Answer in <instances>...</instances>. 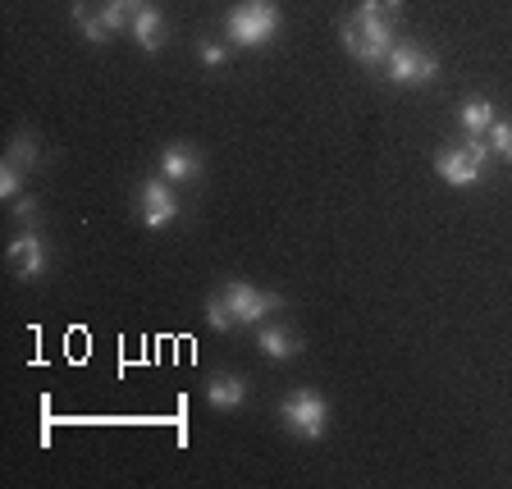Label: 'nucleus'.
I'll use <instances>...</instances> for the list:
<instances>
[{
	"mask_svg": "<svg viewBox=\"0 0 512 489\" xmlns=\"http://www.w3.org/2000/svg\"><path fill=\"white\" fill-rule=\"evenodd\" d=\"M494 106L490 101H485V96H467V101H462V128H467L471 138H485V133H490L494 128Z\"/></svg>",
	"mask_w": 512,
	"mask_h": 489,
	"instance_id": "15",
	"label": "nucleus"
},
{
	"mask_svg": "<svg viewBox=\"0 0 512 489\" xmlns=\"http://www.w3.org/2000/svg\"><path fill=\"white\" fill-rule=\"evenodd\" d=\"M5 266L14 279H42L46 275V243L37 229H19L14 243L5 247Z\"/></svg>",
	"mask_w": 512,
	"mask_h": 489,
	"instance_id": "9",
	"label": "nucleus"
},
{
	"mask_svg": "<svg viewBox=\"0 0 512 489\" xmlns=\"http://www.w3.org/2000/svg\"><path fill=\"white\" fill-rule=\"evenodd\" d=\"M206 403L211 407H220V412H238V407L247 403V380L243 375H211L206 380Z\"/></svg>",
	"mask_w": 512,
	"mask_h": 489,
	"instance_id": "12",
	"label": "nucleus"
},
{
	"mask_svg": "<svg viewBox=\"0 0 512 489\" xmlns=\"http://www.w3.org/2000/svg\"><path fill=\"white\" fill-rule=\"evenodd\" d=\"M380 69L394 87H426V83H435L439 60H435V51H426L421 42H403V37H398V46L384 55Z\"/></svg>",
	"mask_w": 512,
	"mask_h": 489,
	"instance_id": "4",
	"label": "nucleus"
},
{
	"mask_svg": "<svg viewBox=\"0 0 512 489\" xmlns=\"http://www.w3.org/2000/svg\"><path fill=\"white\" fill-rule=\"evenodd\" d=\"M23 179H28V174L19 170V165H10V160H0V197H19L23 192Z\"/></svg>",
	"mask_w": 512,
	"mask_h": 489,
	"instance_id": "18",
	"label": "nucleus"
},
{
	"mask_svg": "<svg viewBox=\"0 0 512 489\" xmlns=\"http://www.w3.org/2000/svg\"><path fill=\"white\" fill-rule=\"evenodd\" d=\"M138 220L147 224V229H170L174 220H179V192L170 188V179H147L138 188Z\"/></svg>",
	"mask_w": 512,
	"mask_h": 489,
	"instance_id": "7",
	"label": "nucleus"
},
{
	"mask_svg": "<svg viewBox=\"0 0 512 489\" xmlns=\"http://www.w3.org/2000/svg\"><path fill=\"white\" fill-rule=\"evenodd\" d=\"M160 179L170 183H197L202 179V151L192 142H170L160 151Z\"/></svg>",
	"mask_w": 512,
	"mask_h": 489,
	"instance_id": "10",
	"label": "nucleus"
},
{
	"mask_svg": "<svg viewBox=\"0 0 512 489\" xmlns=\"http://www.w3.org/2000/svg\"><path fill=\"white\" fill-rule=\"evenodd\" d=\"M14 220H19L23 229H32V224H37V197L19 192V197H14Z\"/></svg>",
	"mask_w": 512,
	"mask_h": 489,
	"instance_id": "20",
	"label": "nucleus"
},
{
	"mask_svg": "<svg viewBox=\"0 0 512 489\" xmlns=\"http://www.w3.org/2000/svg\"><path fill=\"white\" fill-rule=\"evenodd\" d=\"M110 5H115V10L124 14L128 23H133V19H138V14H142V10H147V5H151V0H110Z\"/></svg>",
	"mask_w": 512,
	"mask_h": 489,
	"instance_id": "21",
	"label": "nucleus"
},
{
	"mask_svg": "<svg viewBox=\"0 0 512 489\" xmlns=\"http://www.w3.org/2000/svg\"><path fill=\"white\" fill-rule=\"evenodd\" d=\"M256 348L266 352V357H275V362H293V357H302V334L293 330V325H270V320H261Z\"/></svg>",
	"mask_w": 512,
	"mask_h": 489,
	"instance_id": "11",
	"label": "nucleus"
},
{
	"mask_svg": "<svg viewBox=\"0 0 512 489\" xmlns=\"http://www.w3.org/2000/svg\"><path fill=\"white\" fill-rule=\"evenodd\" d=\"M490 142L485 138H462V142H444V147L435 151V174L444 183H453V188H467V183H476L480 174L490 170Z\"/></svg>",
	"mask_w": 512,
	"mask_h": 489,
	"instance_id": "3",
	"label": "nucleus"
},
{
	"mask_svg": "<svg viewBox=\"0 0 512 489\" xmlns=\"http://www.w3.org/2000/svg\"><path fill=\"white\" fill-rule=\"evenodd\" d=\"M485 142H490L494 156L508 160V165H512V124H508V119H494V128L485 133Z\"/></svg>",
	"mask_w": 512,
	"mask_h": 489,
	"instance_id": "16",
	"label": "nucleus"
},
{
	"mask_svg": "<svg viewBox=\"0 0 512 489\" xmlns=\"http://www.w3.org/2000/svg\"><path fill=\"white\" fill-rule=\"evenodd\" d=\"M279 421L302 439H320L325 426H330V403H325L316 389H288V394L279 398Z\"/></svg>",
	"mask_w": 512,
	"mask_h": 489,
	"instance_id": "5",
	"label": "nucleus"
},
{
	"mask_svg": "<svg viewBox=\"0 0 512 489\" xmlns=\"http://www.w3.org/2000/svg\"><path fill=\"white\" fill-rule=\"evenodd\" d=\"M5 160H10V165H19V170L28 174L32 165L42 160V142H37V133H32V128H19V133L10 138V147H5Z\"/></svg>",
	"mask_w": 512,
	"mask_h": 489,
	"instance_id": "14",
	"label": "nucleus"
},
{
	"mask_svg": "<svg viewBox=\"0 0 512 489\" xmlns=\"http://www.w3.org/2000/svg\"><path fill=\"white\" fill-rule=\"evenodd\" d=\"M279 23H284V14H279L275 0H238L234 10L224 14V37H229V46L252 51V46L275 42Z\"/></svg>",
	"mask_w": 512,
	"mask_h": 489,
	"instance_id": "2",
	"label": "nucleus"
},
{
	"mask_svg": "<svg viewBox=\"0 0 512 489\" xmlns=\"http://www.w3.org/2000/svg\"><path fill=\"white\" fill-rule=\"evenodd\" d=\"M398 23H403V0H362L339 23L343 51L357 64H366V69L384 64V55L398 46Z\"/></svg>",
	"mask_w": 512,
	"mask_h": 489,
	"instance_id": "1",
	"label": "nucleus"
},
{
	"mask_svg": "<svg viewBox=\"0 0 512 489\" xmlns=\"http://www.w3.org/2000/svg\"><path fill=\"white\" fill-rule=\"evenodd\" d=\"M128 32H133V42H138L142 51H160V46H165V14H160L156 5H147L138 19L128 23Z\"/></svg>",
	"mask_w": 512,
	"mask_h": 489,
	"instance_id": "13",
	"label": "nucleus"
},
{
	"mask_svg": "<svg viewBox=\"0 0 512 489\" xmlns=\"http://www.w3.org/2000/svg\"><path fill=\"white\" fill-rule=\"evenodd\" d=\"M74 23L83 28V37H87L92 46L110 42L115 32L128 28V19L115 10V5H110V0H101V5H96V0H78V5H74Z\"/></svg>",
	"mask_w": 512,
	"mask_h": 489,
	"instance_id": "8",
	"label": "nucleus"
},
{
	"mask_svg": "<svg viewBox=\"0 0 512 489\" xmlns=\"http://www.w3.org/2000/svg\"><path fill=\"white\" fill-rule=\"evenodd\" d=\"M215 293L224 298V307H229L234 325H261L266 316H275V311L284 307L279 293H266V288L247 284V279H229V284H220Z\"/></svg>",
	"mask_w": 512,
	"mask_h": 489,
	"instance_id": "6",
	"label": "nucleus"
},
{
	"mask_svg": "<svg viewBox=\"0 0 512 489\" xmlns=\"http://www.w3.org/2000/svg\"><path fill=\"white\" fill-rule=\"evenodd\" d=\"M197 55H202V64L206 69H220V64H229V42H202L197 46Z\"/></svg>",
	"mask_w": 512,
	"mask_h": 489,
	"instance_id": "19",
	"label": "nucleus"
},
{
	"mask_svg": "<svg viewBox=\"0 0 512 489\" xmlns=\"http://www.w3.org/2000/svg\"><path fill=\"white\" fill-rule=\"evenodd\" d=\"M206 325H211V330H220V334L238 330V325H234V316H229V307H224V298H220V293H211V298H206Z\"/></svg>",
	"mask_w": 512,
	"mask_h": 489,
	"instance_id": "17",
	"label": "nucleus"
}]
</instances>
